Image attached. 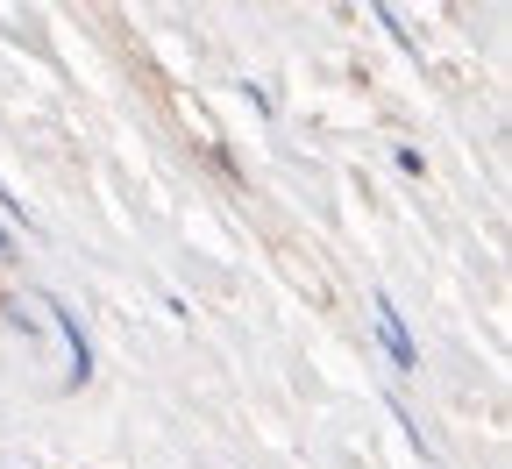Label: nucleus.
Segmentation results:
<instances>
[{"label": "nucleus", "mask_w": 512, "mask_h": 469, "mask_svg": "<svg viewBox=\"0 0 512 469\" xmlns=\"http://www.w3.org/2000/svg\"><path fill=\"white\" fill-rule=\"evenodd\" d=\"M50 320L64 327V342H72V384H86V377H93V356H86V334H79V320H72V313H64L57 299H50Z\"/></svg>", "instance_id": "obj_2"}, {"label": "nucleus", "mask_w": 512, "mask_h": 469, "mask_svg": "<svg viewBox=\"0 0 512 469\" xmlns=\"http://www.w3.org/2000/svg\"><path fill=\"white\" fill-rule=\"evenodd\" d=\"M0 207H8V214H15V192H8V185H0Z\"/></svg>", "instance_id": "obj_3"}, {"label": "nucleus", "mask_w": 512, "mask_h": 469, "mask_svg": "<svg viewBox=\"0 0 512 469\" xmlns=\"http://www.w3.org/2000/svg\"><path fill=\"white\" fill-rule=\"evenodd\" d=\"M370 313H377V334H384V349H392V363H399V370H420V349H413L399 306H392V299H370Z\"/></svg>", "instance_id": "obj_1"}, {"label": "nucleus", "mask_w": 512, "mask_h": 469, "mask_svg": "<svg viewBox=\"0 0 512 469\" xmlns=\"http://www.w3.org/2000/svg\"><path fill=\"white\" fill-rule=\"evenodd\" d=\"M0 249H8V235H0Z\"/></svg>", "instance_id": "obj_4"}]
</instances>
